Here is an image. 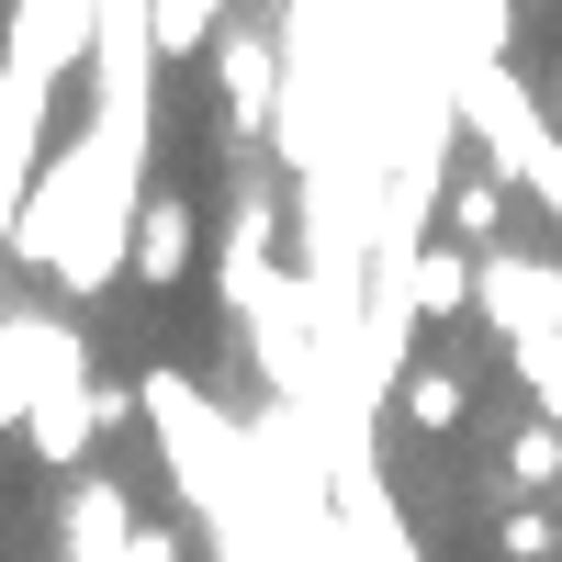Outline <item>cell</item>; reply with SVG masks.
I'll use <instances>...</instances> for the list:
<instances>
[{
	"label": "cell",
	"mask_w": 562,
	"mask_h": 562,
	"mask_svg": "<svg viewBox=\"0 0 562 562\" xmlns=\"http://www.w3.org/2000/svg\"><path fill=\"white\" fill-rule=\"evenodd\" d=\"M495 540H506V551H518V562H562V529L540 518V506H529V495H506V506H495Z\"/></svg>",
	"instance_id": "cell-14"
},
{
	"label": "cell",
	"mask_w": 562,
	"mask_h": 562,
	"mask_svg": "<svg viewBox=\"0 0 562 562\" xmlns=\"http://www.w3.org/2000/svg\"><path fill=\"white\" fill-rule=\"evenodd\" d=\"M34 428V304L0 315V439Z\"/></svg>",
	"instance_id": "cell-8"
},
{
	"label": "cell",
	"mask_w": 562,
	"mask_h": 562,
	"mask_svg": "<svg viewBox=\"0 0 562 562\" xmlns=\"http://www.w3.org/2000/svg\"><path fill=\"white\" fill-rule=\"evenodd\" d=\"M214 79H225V124H237V135H270L281 102H293L281 34H259V23H225V34H214Z\"/></svg>",
	"instance_id": "cell-4"
},
{
	"label": "cell",
	"mask_w": 562,
	"mask_h": 562,
	"mask_svg": "<svg viewBox=\"0 0 562 562\" xmlns=\"http://www.w3.org/2000/svg\"><path fill=\"white\" fill-rule=\"evenodd\" d=\"M473 304H484V259L461 248V237H428V248H416V315L450 326V315H473Z\"/></svg>",
	"instance_id": "cell-7"
},
{
	"label": "cell",
	"mask_w": 562,
	"mask_h": 562,
	"mask_svg": "<svg viewBox=\"0 0 562 562\" xmlns=\"http://www.w3.org/2000/svg\"><path fill=\"white\" fill-rule=\"evenodd\" d=\"M551 124H562V113H551Z\"/></svg>",
	"instance_id": "cell-17"
},
{
	"label": "cell",
	"mask_w": 562,
	"mask_h": 562,
	"mask_svg": "<svg viewBox=\"0 0 562 562\" xmlns=\"http://www.w3.org/2000/svg\"><path fill=\"white\" fill-rule=\"evenodd\" d=\"M450 12V57H506V34H518V12H506V0H439ZM439 57V68H450Z\"/></svg>",
	"instance_id": "cell-12"
},
{
	"label": "cell",
	"mask_w": 562,
	"mask_h": 562,
	"mask_svg": "<svg viewBox=\"0 0 562 562\" xmlns=\"http://www.w3.org/2000/svg\"><path fill=\"white\" fill-rule=\"evenodd\" d=\"M192 259H203L192 203H180V192H147V214H135V281H147V293H180Z\"/></svg>",
	"instance_id": "cell-6"
},
{
	"label": "cell",
	"mask_w": 562,
	"mask_h": 562,
	"mask_svg": "<svg viewBox=\"0 0 562 562\" xmlns=\"http://www.w3.org/2000/svg\"><path fill=\"white\" fill-rule=\"evenodd\" d=\"M147 12H158V57L180 68V57H203V45L237 23V0H147Z\"/></svg>",
	"instance_id": "cell-10"
},
{
	"label": "cell",
	"mask_w": 562,
	"mask_h": 562,
	"mask_svg": "<svg viewBox=\"0 0 562 562\" xmlns=\"http://www.w3.org/2000/svg\"><path fill=\"white\" fill-rule=\"evenodd\" d=\"M90 439H102V383H90V338L68 304H34V428L23 450L57 461V473H79Z\"/></svg>",
	"instance_id": "cell-2"
},
{
	"label": "cell",
	"mask_w": 562,
	"mask_h": 562,
	"mask_svg": "<svg viewBox=\"0 0 562 562\" xmlns=\"http://www.w3.org/2000/svg\"><path fill=\"white\" fill-rule=\"evenodd\" d=\"M506 484H518V495H551L562 484V416H529V428L506 439Z\"/></svg>",
	"instance_id": "cell-11"
},
{
	"label": "cell",
	"mask_w": 562,
	"mask_h": 562,
	"mask_svg": "<svg viewBox=\"0 0 562 562\" xmlns=\"http://www.w3.org/2000/svg\"><path fill=\"white\" fill-rule=\"evenodd\" d=\"M124 562H180V540H169V529H135V540H124Z\"/></svg>",
	"instance_id": "cell-15"
},
{
	"label": "cell",
	"mask_w": 562,
	"mask_h": 562,
	"mask_svg": "<svg viewBox=\"0 0 562 562\" xmlns=\"http://www.w3.org/2000/svg\"><path fill=\"white\" fill-rule=\"evenodd\" d=\"M0 57H23V68H45V79H79L90 57H102V0H12Z\"/></svg>",
	"instance_id": "cell-5"
},
{
	"label": "cell",
	"mask_w": 562,
	"mask_h": 562,
	"mask_svg": "<svg viewBox=\"0 0 562 562\" xmlns=\"http://www.w3.org/2000/svg\"><path fill=\"white\" fill-rule=\"evenodd\" d=\"M439 90H450V113L473 124V158L506 169V180H518V192L562 225V124L529 102V79L506 68V57H450Z\"/></svg>",
	"instance_id": "cell-1"
},
{
	"label": "cell",
	"mask_w": 562,
	"mask_h": 562,
	"mask_svg": "<svg viewBox=\"0 0 562 562\" xmlns=\"http://www.w3.org/2000/svg\"><path fill=\"white\" fill-rule=\"evenodd\" d=\"M394 405H405V416H416V428H428V439H450V428H461V371H439V360H416Z\"/></svg>",
	"instance_id": "cell-13"
},
{
	"label": "cell",
	"mask_w": 562,
	"mask_h": 562,
	"mask_svg": "<svg viewBox=\"0 0 562 562\" xmlns=\"http://www.w3.org/2000/svg\"><path fill=\"white\" fill-rule=\"evenodd\" d=\"M506 349H551L562 338V259L540 248H484V304H473Z\"/></svg>",
	"instance_id": "cell-3"
},
{
	"label": "cell",
	"mask_w": 562,
	"mask_h": 562,
	"mask_svg": "<svg viewBox=\"0 0 562 562\" xmlns=\"http://www.w3.org/2000/svg\"><path fill=\"white\" fill-rule=\"evenodd\" d=\"M461 562H473V551H461Z\"/></svg>",
	"instance_id": "cell-16"
},
{
	"label": "cell",
	"mask_w": 562,
	"mask_h": 562,
	"mask_svg": "<svg viewBox=\"0 0 562 562\" xmlns=\"http://www.w3.org/2000/svg\"><path fill=\"white\" fill-rule=\"evenodd\" d=\"M506 192H518L506 169H461V180H450V237H461V248H495V225H506Z\"/></svg>",
	"instance_id": "cell-9"
}]
</instances>
